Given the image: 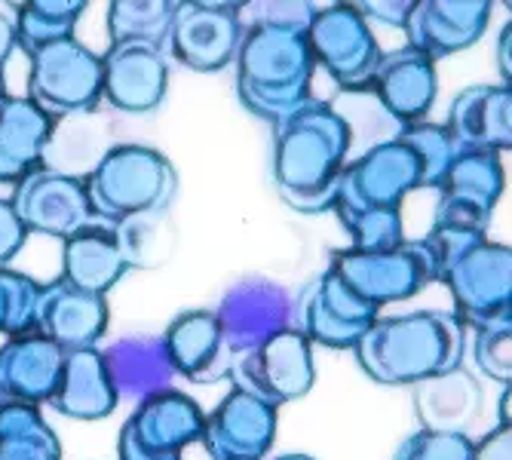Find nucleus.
Listing matches in <instances>:
<instances>
[{"mask_svg":"<svg viewBox=\"0 0 512 460\" xmlns=\"http://www.w3.org/2000/svg\"><path fill=\"white\" fill-rule=\"evenodd\" d=\"M396 142H402L414 154V160L421 163V188H430V191L439 188L451 160L460 154V148L451 138V132L445 129V123H433V120L402 126Z\"/></svg>","mask_w":512,"mask_h":460,"instance_id":"72a5a7b5","label":"nucleus"},{"mask_svg":"<svg viewBox=\"0 0 512 460\" xmlns=\"http://www.w3.org/2000/svg\"><path fill=\"white\" fill-rule=\"evenodd\" d=\"M414 414L421 430L433 433H467L482 414V384L463 365L448 368L433 378H424L411 387Z\"/></svg>","mask_w":512,"mask_h":460,"instance_id":"393cba45","label":"nucleus"},{"mask_svg":"<svg viewBox=\"0 0 512 460\" xmlns=\"http://www.w3.org/2000/svg\"><path fill=\"white\" fill-rule=\"evenodd\" d=\"M329 270H335L347 289L378 310L384 304L408 301L430 283H439V261L427 237L405 240L381 252L341 249L332 255Z\"/></svg>","mask_w":512,"mask_h":460,"instance_id":"39448f33","label":"nucleus"},{"mask_svg":"<svg viewBox=\"0 0 512 460\" xmlns=\"http://www.w3.org/2000/svg\"><path fill=\"white\" fill-rule=\"evenodd\" d=\"M0 460H62V442L40 405H0Z\"/></svg>","mask_w":512,"mask_h":460,"instance_id":"c756f323","label":"nucleus"},{"mask_svg":"<svg viewBox=\"0 0 512 460\" xmlns=\"http://www.w3.org/2000/svg\"><path fill=\"white\" fill-rule=\"evenodd\" d=\"M206 411L181 390H160L138 402L117 439V460H181L200 442Z\"/></svg>","mask_w":512,"mask_h":460,"instance_id":"9d476101","label":"nucleus"},{"mask_svg":"<svg viewBox=\"0 0 512 460\" xmlns=\"http://www.w3.org/2000/svg\"><path fill=\"white\" fill-rule=\"evenodd\" d=\"M276 460H316L310 454H283V457H276Z\"/></svg>","mask_w":512,"mask_h":460,"instance_id":"c03bdc74","label":"nucleus"},{"mask_svg":"<svg viewBox=\"0 0 512 460\" xmlns=\"http://www.w3.org/2000/svg\"><path fill=\"white\" fill-rule=\"evenodd\" d=\"M111 230L120 243L126 267H142V270L160 267L175 249V230H172L169 212L132 215V218L111 224Z\"/></svg>","mask_w":512,"mask_h":460,"instance_id":"473e14b6","label":"nucleus"},{"mask_svg":"<svg viewBox=\"0 0 512 460\" xmlns=\"http://www.w3.org/2000/svg\"><path fill=\"white\" fill-rule=\"evenodd\" d=\"M473 460H512V427H494L473 445Z\"/></svg>","mask_w":512,"mask_h":460,"instance_id":"ea45409f","label":"nucleus"},{"mask_svg":"<svg viewBox=\"0 0 512 460\" xmlns=\"http://www.w3.org/2000/svg\"><path fill=\"white\" fill-rule=\"evenodd\" d=\"M362 372L384 387H414L467 353V322L448 310H411L378 316L353 347Z\"/></svg>","mask_w":512,"mask_h":460,"instance_id":"7ed1b4c3","label":"nucleus"},{"mask_svg":"<svg viewBox=\"0 0 512 460\" xmlns=\"http://www.w3.org/2000/svg\"><path fill=\"white\" fill-rule=\"evenodd\" d=\"M120 396L99 347L65 353V368L50 405L74 421H102L117 408Z\"/></svg>","mask_w":512,"mask_h":460,"instance_id":"bb28decb","label":"nucleus"},{"mask_svg":"<svg viewBox=\"0 0 512 460\" xmlns=\"http://www.w3.org/2000/svg\"><path fill=\"white\" fill-rule=\"evenodd\" d=\"M509 399H512V387H503V393H500V411H497V424L500 427H512L509 424Z\"/></svg>","mask_w":512,"mask_h":460,"instance_id":"37998d69","label":"nucleus"},{"mask_svg":"<svg viewBox=\"0 0 512 460\" xmlns=\"http://www.w3.org/2000/svg\"><path fill=\"white\" fill-rule=\"evenodd\" d=\"M491 22L488 0H414L405 19L408 46L439 62L476 46Z\"/></svg>","mask_w":512,"mask_h":460,"instance_id":"a211bd4d","label":"nucleus"},{"mask_svg":"<svg viewBox=\"0 0 512 460\" xmlns=\"http://www.w3.org/2000/svg\"><path fill=\"white\" fill-rule=\"evenodd\" d=\"M421 188V163L414 154L390 138L362 157L344 166L338 178L335 215H365V212H402L411 191Z\"/></svg>","mask_w":512,"mask_h":460,"instance_id":"6e6552de","label":"nucleus"},{"mask_svg":"<svg viewBox=\"0 0 512 460\" xmlns=\"http://www.w3.org/2000/svg\"><path fill=\"white\" fill-rule=\"evenodd\" d=\"M436 191H439V203L433 212V227L467 230V234H488L494 206L503 194L500 154L460 151L451 160Z\"/></svg>","mask_w":512,"mask_h":460,"instance_id":"4468645a","label":"nucleus"},{"mask_svg":"<svg viewBox=\"0 0 512 460\" xmlns=\"http://www.w3.org/2000/svg\"><path fill=\"white\" fill-rule=\"evenodd\" d=\"M258 19L243 25L237 50V96L246 111L276 123L310 99L316 62L307 43L313 4H246Z\"/></svg>","mask_w":512,"mask_h":460,"instance_id":"f257e3e1","label":"nucleus"},{"mask_svg":"<svg viewBox=\"0 0 512 460\" xmlns=\"http://www.w3.org/2000/svg\"><path fill=\"white\" fill-rule=\"evenodd\" d=\"M227 378L237 390H246L273 408L289 405L307 396L316 384L313 344L292 326L279 329L230 365Z\"/></svg>","mask_w":512,"mask_h":460,"instance_id":"1a4fd4ad","label":"nucleus"},{"mask_svg":"<svg viewBox=\"0 0 512 460\" xmlns=\"http://www.w3.org/2000/svg\"><path fill=\"white\" fill-rule=\"evenodd\" d=\"M65 350L37 329L0 347V405H43L59 387Z\"/></svg>","mask_w":512,"mask_h":460,"instance_id":"5701e85b","label":"nucleus"},{"mask_svg":"<svg viewBox=\"0 0 512 460\" xmlns=\"http://www.w3.org/2000/svg\"><path fill=\"white\" fill-rule=\"evenodd\" d=\"M37 298L40 283L31 276L0 267V335L19 338L37 326Z\"/></svg>","mask_w":512,"mask_h":460,"instance_id":"f704fd0d","label":"nucleus"},{"mask_svg":"<svg viewBox=\"0 0 512 460\" xmlns=\"http://www.w3.org/2000/svg\"><path fill=\"white\" fill-rule=\"evenodd\" d=\"M353 142L350 123L325 102L307 99L273 123V184L276 194L301 215L332 212L338 178Z\"/></svg>","mask_w":512,"mask_h":460,"instance_id":"f03ea898","label":"nucleus"},{"mask_svg":"<svg viewBox=\"0 0 512 460\" xmlns=\"http://www.w3.org/2000/svg\"><path fill=\"white\" fill-rule=\"evenodd\" d=\"M378 316V307L362 301L353 289L344 286L335 270L325 267L292 304V329L301 332L310 344L353 350Z\"/></svg>","mask_w":512,"mask_h":460,"instance_id":"9b49d317","label":"nucleus"},{"mask_svg":"<svg viewBox=\"0 0 512 460\" xmlns=\"http://www.w3.org/2000/svg\"><path fill=\"white\" fill-rule=\"evenodd\" d=\"M169 89L163 50L145 43H111L102 56V99L123 114H151Z\"/></svg>","mask_w":512,"mask_h":460,"instance_id":"6ab92c4d","label":"nucleus"},{"mask_svg":"<svg viewBox=\"0 0 512 460\" xmlns=\"http://www.w3.org/2000/svg\"><path fill=\"white\" fill-rule=\"evenodd\" d=\"M25 96L53 120L96 111L102 102V56L77 37L46 43L28 53Z\"/></svg>","mask_w":512,"mask_h":460,"instance_id":"423d86ee","label":"nucleus"},{"mask_svg":"<svg viewBox=\"0 0 512 460\" xmlns=\"http://www.w3.org/2000/svg\"><path fill=\"white\" fill-rule=\"evenodd\" d=\"M16 25L13 19H7L4 13H0V80H4V65L10 62L13 50H16Z\"/></svg>","mask_w":512,"mask_h":460,"instance_id":"79ce46f5","label":"nucleus"},{"mask_svg":"<svg viewBox=\"0 0 512 460\" xmlns=\"http://www.w3.org/2000/svg\"><path fill=\"white\" fill-rule=\"evenodd\" d=\"M86 13L83 0H25L16 7V43L19 50L34 53L46 43L74 37L80 16Z\"/></svg>","mask_w":512,"mask_h":460,"instance_id":"7c9ffc66","label":"nucleus"},{"mask_svg":"<svg viewBox=\"0 0 512 460\" xmlns=\"http://www.w3.org/2000/svg\"><path fill=\"white\" fill-rule=\"evenodd\" d=\"M445 129L460 151L503 154L512 148V86L479 83L457 92Z\"/></svg>","mask_w":512,"mask_h":460,"instance_id":"412c9836","label":"nucleus"},{"mask_svg":"<svg viewBox=\"0 0 512 460\" xmlns=\"http://www.w3.org/2000/svg\"><path fill=\"white\" fill-rule=\"evenodd\" d=\"M276 411L279 408L234 387L206 411L200 445L212 460H264L276 442Z\"/></svg>","mask_w":512,"mask_h":460,"instance_id":"f3484780","label":"nucleus"},{"mask_svg":"<svg viewBox=\"0 0 512 460\" xmlns=\"http://www.w3.org/2000/svg\"><path fill=\"white\" fill-rule=\"evenodd\" d=\"M371 92L381 102V108L402 126L427 120L436 92H439V74L436 62L424 53L402 46V50L384 53L378 62V71L371 77Z\"/></svg>","mask_w":512,"mask_h":460,"instance_id":"4be33fe9","label":"nucleus"},{"mask_svg":"<svg viewBox=\"0 0 512 460\" xmlns=\"http://www.w3.org/2000/svg\"><path fill=\"white\" fill-rule=\"evenodd\" d=\"M215 319L221 329V356L230 375L243 353L292 326V301L276 283L267 280H243L230 286L215 307Z\"/></svg>","mask_w":512,"mask_h":460,"instance_id":"dca6fc26","label":"nucleus"},{"mask_svg":"<svg viewBox=\"0 0 512 460\" xmlns=\"http://www.w3.org/2000/svg\"><path fill=\"white\" fill-rule=\"evenodd\" d=\"M473 445L467 433L417 430L396 448L393 460H473Z\"/></svg>","mask_w":512,"mask_h":460,"instance_id":"e433bc0d","label":"nucleus"},{"mask_svg":"<svg viewBox=\"0 0 512 460\" xmlns=\"http://www.w3.org/2000/svg\"><path fill=\"white\" fill-rule=\"evenodd\" d=\"M10 203L28 234L53 240H68L99 221L86 191V178L59 169L40 166L37 172L22 178Z\"/></svg>","mask_w":512,"mask_h":460,"instance_id":"ddd939ff","label":"nucleus"},{"mask_svg":"<svg viewBox=\"0 0 512 460\" xmlns=\"http://www.w3.org/2000/svg\"><path fill=\"white\" fill-rule=\"evenodd\" d=\"M102 356L111 372V381L117 387V396H129V399L142 402V399L172 387L175 372L166 359L160 338L126 335V338L114 341L108 350H102Z\"/></svg>","mask_w":512,"mask_h":460,"instance_id":"c85d7f7f","label":"nucleus"},{"mask_svg":"<svg viewBox=\"0 0 512 460\" xmlns=\"http://www.w3.org/2000/svg\"><path fill=\"white\" fill-rule=\"evenodd\" d=\"M126 258L120 252V243L114 237L111 224L99 227L89 224L80 234L62 240V276L59 280L71 283L74 289L108 295L123 276H126Z\"/></svg>","mask_w":512,"mask_h":460,"instance_id":"cd10ccee","label":"nucleus"},{"mask_svg":"<svg viewBox=\"0 0 512 460\" xmlns=\"http://www.w3.org/2000/svg\"><path fill=\"white\" fill-rule=\"evenodd\" d=\"M509 50H512V22L503 25L500 37H497V71H500V83L503 86H512V59H509Z\"/></svg>","mask_w":512,"mask_h":460,"instance_id":"a19ab883","label":"nucleus"},{"mask_svg":"<svg viewBox=\"0 0 512 460\" xmlns=\"http://www.w3.org/2000/svg\"><path fill=\"white\" fill-rule=\"evenodd\" d=\"M365 19H378L390 28H405V19L414 7V0H384V4H378V0H362V4H353Z\"/></svg>","mask_w":512,"mask_h":460,"instance_id":"58836bf2","label":"nucleus"},{"mask_svg":"<svg viewBox=\"0 0 512 460\" xmlns=\"http://www.w3.org/2000/svg\"><path fill=\"white\" fill-rule=\"evenodd\" d=\"M25 240H28V230L19 221L13 203L0 197V267H7L25 249Z\"/></svg>","mask_w":512,"mask_h":460,"instance_id":"4c0bfd02","label":"nucleus"},{"mask_svg":"<svg viewBox=\"0 0 512 460\" xmlns=\"http://www.w3.org/2000/svg\"><path fill=\"white\" fill-rule=\"evenodd\" d=\"M56 120L28 96H0V184H16L43 166Z\"/></svg>","mask_w":512,"mask_h":460,"instance_id":"b1692460","label":"nucleus"},{"mask_svg":"<svg viewBox=\"0 0 512 460\" xmlns=\"http://www.w3.org/2000/svg\"><path fill=\"white\" fill-rule=\"evenodd\" d=\"M175 10V0H114L108 7L111 43H145L163 50Z\"/></svg>","mask_w":512,"mask_h":460,"instance_id":"2f4dec72","label":"nucleus"},{"mask_svg":"<svg viewBox=\"0 0 512 460\" xmlns=\"http://www.w3.org/2000/svg\"><path fill=\"white\" fill-rule=\"evenodd\" d=\"M4 92H7V83H4V80H0V96H4Z\"/></svg>","mask_w":512,"mask_h":460,"instance_id":"a18cd8bd","label":"nucleus"},{"mask_svg":"<svg viewBox=\"0 0 512 460\" xmlns=\"http://www.w3.org/2000/svg\"><path fill=\"white\" fill-rule=\"evenodd\" d=\"M307 43L316 68H325L347 92H365L384 56L368 19L353 4L316 7L307 25Z\"/></svg>","mask_w":512,"mask_h":460,"instance_id":"0eeeda50","label":"nucleus"},{"mask_svg":"<svg viewBox=\"0 0 512 460\" xmlns=\"http://www.w3.org/2000/svg\"><path fill=\"white\" fill-rule=\"evenodd\" d=\"M172 372L194 384H212L227 378L221 356V329L215 310H184L160 335Z\"/></svg>","mask_w":512,"mask_h":460,"instance_id":"a878e982","label":"nucleus"},{"mask_svg":"<svg viewBox=\"0 0 512 460\" xmlns=\"http://www.w3.org/2000/svg\"><path fill=\"white\" fill-rule=\"evenodd\" d=\"M473 332L476 365L494 384L512 387V313H500L488 322H479Z\"/></svg>","mask_w":512,"mask_h":460,"instance_id":"c9c22d12","label":"nucleus"},{"mask_svg":"<svg viewBox=\"0 0 512 460\" xmlns=\"http://www.w3.org/2000/svg\"><path fill=\"white\" fill-rule=\"evenodd\" d=\"M111 307L105 295L74 289L65 280L40 286L37 298V332L59 344L65 353L96 347L108 332Z\"/></svg>","mask_w":512,"mask_h":460,"instance_id":"aec40b11","label":"nucleus"},{"mask_svg":"<svg viewBox=\"0 0 512 460\" xmlns=\"http://www.w3.org/2000/svg\"><path fill=\"white\" fill-rule=\"evenodd\" d=\"M439 283L448 286L457 316L467 326L512 313V249L506 243L482 240L457 255L442 270Z\"/></svg>","mask_w":512,"mask_h":460,"instance_id":"2eb2a0df","label":"nucleus"},{"mask_svg":"<svg viewBox=\"0 0 512 460\" xmlns=\"http://www.w3.org/2000/svg\"><path fill=\"white\" fill-rule=\"evenodd\" d=\"M243 40V4L224 0H188L178 4L169 50L175 62L197 74H215L234 65Z\"/></svg>","mask_w":512,"mask_h":460,"instance_id":"f8f14e48","label":"nucleus"},{"mask_svg":"<svg viewBox=\"0 0 512 460\" xmlns=\"http://www.w3.org/2000/svg\"><path fill=\"white\" fill-rule=\"evenodd\" d=\"M86 191L99 221L117 224L132 215L169 212L178 172L172 160L148 145H114L86 175Z\"/></svg>","mask_w":512,"mask_h":460,"instance_id":"20e7f679","label":"nucleus"}]
</instances>
